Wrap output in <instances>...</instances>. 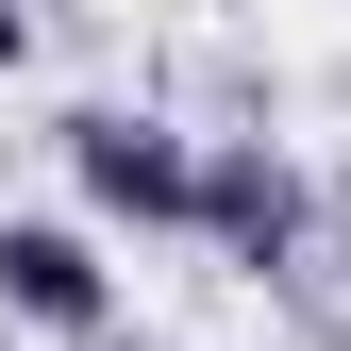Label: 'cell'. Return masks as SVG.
<instances>
[{
	"mask_svg": "<svg viewBox=\"0 0 351 351\" xmlns=\"http://www.w3.org/2000/svg\"><path fill=\"white\" fill-rule=\"evenodd\" d=\"M67 184L101 217H134V234H184L201 217V134H167V117H134V101H84L67 117Z\"/></svg>",
	"mask_w": 351,
	"mask_h": 351,
	"instance_id": "obj_1",
	"label": "cell"
},
{
	"mask_svg": "<svg viewBox=\"0 0 351 351\" xmlns=\"http://www.w3.org/2000/svg\"><path fill=\"white\" fill-rule=\"evenodd\" d=\"M184 234H217L234 268H301V251H318V184H301L268 134H217V151H201V217H184Z\"/></svg>",
	"mask_w": 351,
	"mask_h": 351,
	"instance_id": "obj_2",
	"label": "cell"
},
{
	"mask_svg": "<svg viewBox=\"0 0 351 351\" xmlns=\"http://www.w3.org/2000/svg\"><path fill=\"white\" fill-rule=\"evenodd\" d=\"M0 318H34V335H101V318H117L101 234H67V217H0Z\"/></svg>",
	"mask_w": 351,
	"mask_h": 351,
	"instance_id": "obj_3",
	"label": "cell"
},
{
	"mask_svg": "<svg viewBox=\"0 0 351 351\" xmlns=\"http://www.w3.org/2000/svg\"><path fill=\"white\" fill-rule=\"evenodd\" d=\"M0 67H34V17H17V0H0Z\"/></svg>",
	"mask_w": 351,
	"mask_h": 351,
	"instance_id": "obj_4",
	"label": "cell"
}]
</instances>
